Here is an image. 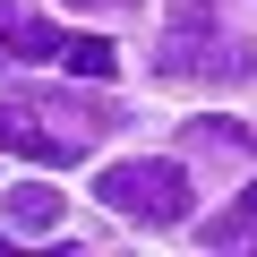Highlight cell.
Returning a JSON list of instances; mask_svg holds the SVG:
<instances>
[{"label":"cell","mask_w":257,"mask_h":257,"mask_svg":"<svg viewBox=\"0 0 257 257\" xmlns=\"http://www.w3.org/2000/svg\"><path fill=\"white\" fill-rule=\"evenodd\" d=\"M0 146L26 155V163H77L86 155V138H52V128H35L26 111H0Z\"/></svg>","instance_id":"7a4b0ae2"},{"label":"cell","mask_w":257,"mask_h":257,"mask_svg":"<svg viewBox=\"0 0 257 257\" xmlns=\"http://www.w3.org/2000/svg\"><path fill=\"white\" fill-rule=\"evenodd\" d=\"M214 18V0H172V26H206Z\"/></svg>","instance_id":"ba28073f"},{"label":"cell","mask_w":257,"mask_h":257,"mask_svg":"<svg viewBox=\"0 0 257 257\" xmlns=\"http://www.w3.org/2000/svg\"><path fill=\"white\" fill-rule=\"evenodd\" d=\"M18 18H26L18 0H0V69H9V35H18Z\"/></svg>","instance_id":"9c48e42d"},{"label":"cell","mask_w":257,"mask_h":257,"mask_svg":"<svg viewBox=\"0 0 257 257\" xmlns=\"http://www.w3.org/2000/svg\"><path fill=\"white\" fill-rule=\"evenodd\" d=\"M163 77H223V69H248V60H223V43H197V26H180L163 52H155Z\"/></svg>","instance_id":"3957f363"},{"label":"cell","mask_w":257,"mask_h":257,"mask_svg":"<svg viewBox=\"0 0 257 257\" xmlns=\"http://www.w3.org/2000/svg\"><path fill=\"white\" fill-rule=\"evenodd\" d=\"M60 60H69V69H77V77H94V86H103V77H111V69H120V52H111V43H103V35H60Z\"/></svg>","instance_id":"8992f818"},{"label":"cell","mask_w":257,"mask_h":257,"mask_svg":"<svg viewBox=\"0 0 257 257\" xmlns=\"http://www.w3.org/2000/svg\"><path fill=\"white\" fill-rule=\"evenodd\" d=\"M60 9H128V0H60Z\"/></svg>","instance_id":"30bf717a"},{"label":"cell","mask_w":257,"mask_h":257,"mask_svg":"<svg viewBox=\"0 0 257 257\" xmlns=\"http://www.w3.org/2000/svg\"><path fill=\"white\" fill-rule=\"evenodd\" d=\"M60 52V35L43 26V18H18V35H9V60H52Z\"/></svg>","instance_id":"52a82bcc"},{"label":"cell","mask_w":257,"mask_h":257,"mask_svg":"<svg viewBox=\"0 0 257 257\" xmlns=\"http://www.w3.org/2000/svg\"><path fill=\"white\" fill-rule=\"evenodd\" d=\"M94 197H103L111 214H128V223H155V231L189 223V172H180L172 155H128V163H111V172L94 180Z\"/></svg>","instance_id":"6da1fadb"},{"label":"cell","mask_w":257,"mask_h":257,"mask_svg":"<svg viewBox=\"0 0 257 257\" xmlns=\"http://www.w3.org/2000/svg\"><path fill=\"white\" fill-rule=\"evenodd\" d=\"M0 206H9V231H60V214H69L60 189H43V180H18Z\"/></svg>","instance_id":"277c9868"},{"label":"cell","mask_w":257,"mask_h":257,"mask_svg":"<svg viewBox=\"0 0 257 257\" xmlns=\"http://www.w3.org/2000/svg\"><path fill=\"white\" fill-rule=\"evenodd\" d=\"M248 240H257V189H240V197L206 223V248H248Z\"/></svg>","instance_id":"5b68a950"}]
</instances>
